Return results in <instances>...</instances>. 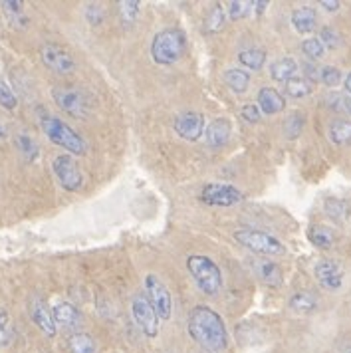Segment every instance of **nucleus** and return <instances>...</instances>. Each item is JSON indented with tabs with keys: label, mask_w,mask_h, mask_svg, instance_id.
<instances>
[{
	"label": "nucleus",
	"mask_w": 351,
	"mask_h": 353,
	"mask_svg": "<svg viewBox=\"0 0 351 353\" xmlns=\"http://www.w3.org/2000/svg\"><path fill=\"white\" fill-rule=\"evenodd\" d=\"M319 40H321V44H323L325 48H330V50H335L339 44H341L339 34L335 32L334 28H330V26L321 28V32H319Z\"/></svg>",
	"instance_id": "obj_40"
},
{
	"label": "nucleus",
	"mask_w": 351,
	"mask_h": 353,
	"mask_svg": "<svg viewBox=\"0 0 351 353\" xmlns=\"http://www.w3.org/2000/svg\"><path fill=\"white\" fill-rule=\"evenodd\" d=\"M187 268L203 294L217 296L223 290V272L214 260L203 254H191L187 258Z\"/></svg>",
	"instance_id": "obj_4"
},
{
	"label": "nucleus",
	"mask_w": 351,
	"mask_h": 353,
	"mask_svg": "<svg viewBox=\"0 0 351 353\" xmlns=\"http://www.w3.org/2000/svg\"><path fill=\"white\" fill-rule=\"evenodd\" d=\"M298 74V64L292 60V58H280L270 65V76L272 80L284 81L288 83L290 80H294Z\"/></svg>",
	"instance_id": "obj_20"
},
{
	"label": "nucleus",
	"mask_w": 351,
	"mask_h": 353,
	"mask_svg": "<svg viewBox=\"0 0 351 353\" xmlns=\"http://www.w3.org/2000/svg\"><path fill=\"white\" fill-rule=\"evenodd\" d=\"M345 90H348V94L351 97V72L348 74V78H345Z\"/></svg>",
	"instance_id": "obj_46"
},
{
	"label": "nucleus",
	"mask_w": 351,
	"mask_h": 353,
	"mask_svg": "<svg viewBox=\"0 0 351 353\" xmlns=\"http://www.w3.org/2000/svg\"><path fill=\"white\" fill-rule=\"evenodd\" d=\"M290 310L292 312H296V314H310V312H314L316 307H318V298L312 294V292H296L292 298H290Z\"/></svg>",
	"instance_id": "obj_22"
},
{
	"label": "nucleus",
	"mask_w": 351,
	"mask_h": 353,
	"mask_svg": "<svg viewBox=\"0 0 351 353\" xmlns=\"http://www.w3.org/2000/svg\"><path fill=\"white\" fill-rule=\"evenodd\" d=\"M330 139L335 145L351 143V119H335L330 125Z\"/></svg>",
	"instance_id": "obj_27"
},
{
	"label": "nucleus",
	"mask_w": 351,
	"mask_h": 353,
	"mask_svg": "<svg viewBox=\"0 0 351 353\" xmlns=\"http://www.w3.org/2000/svg\"><path fill=\"white\" fill-rule=\"evenodd\" d=\"M175 133L185 141H199L205 135V117L199 112H185L175 117Z\"/></svg>",
	"instance_id": "obj_12"
},
{
	"label": "nucleus",
	"mask_w": 351,
	"mask_h": 353,
	"mask_svg": "<svg viewBox=\"0 0 351 353\" xmlns=\"http://www.w3.org/2000/svg\"><path fill=\"white\" fill-rule=\"evenodd\" d=\"M325 101H328V108H332L334 112L351 115V97L341 96V94H332V96H328Z\"/></svg>",
	"instance_id": "obj_37"
},
{
	"label": "nucleus",
	"mask_w": 351,
	"mask_h": 353,
	"mask_svg": "<svg viewBox=\"0 0 351 353\" xmlns=\"http://www.w3.org/2000/svg\"><path fill=\"white\" fill-rule=\"evenodd\" d=\"M240 115L242 119H246L248 123H258L260 121V108L254 105V103H248L240 110Z\"/></svg>",
	"instance_id": "obj_42"
},
{
	"label": "nucleus",
	"mask_w": 351,
	"mask_h": 353,
	"mask_svg": "<svg viewBox=\"0 0 351 353\" xmlns=\"http://www.w3.org/2000/svg\"><path fill=\"white\" fill-rule=\"evenodd\" d=\"M240 64L250 68V70H260L264 62H266V52L260 48H250V50H242L239 54Z\"/></svg>",
	"instance_id": "obj_29"
},
{
	"label": "nucleus",
	"mask_w": 351,
	"mask_h": 353,
	"mask_svg": "<svg viewBox=\"0 0 351 353\" xmlns=\"http://www.w3.org/2000/svg\"><path fill=\"white\" fill-rule=\"evenodd\" d=\"M224 26V10L221 4H217L212 10H210V14L207 18V32H219V30H223Z\"/></svg>",
	"instance_id": "obj_35"
},
{
	"label": "nucleus",
	"mask_w": 351,
	"mask_h": 353,
	"mask_svg": "<svg viewBox=\"0 0 351 353\" xmlns=\"http://www.w3.org/2000/svg\"><path fill=\"white\" fill-rule=\"evenodd\" d=\"M2 139H6V129L0 123V141H2Z\"/></svg>",
	"instance_id": "obj_47"
},
{
	"label": "nucleus",
	"mask_w": 351,
	"mask_h": 353,
	"mask_svg": "<svg viewBox=\"0 0 351 353\" xmlns=\"http://www.w3.org/2000/svg\"><path fill=\"white\" fill-rule=\"evenodd\" d=\"M17 145H18V151H20V155L24 157V161H28V163H34V161L38 159V155H40V147L38 143L34 141V137L30 133H18L17 135Z\"/></svg>",
	"instance_id": "obj_25"
},
{
	"label": "nucleus",
	"mask_w": 351,
	"mask_h": 353,
	"mask_svg": "<svg viewBox=\"0 0 351 353\" xmlns=\"http://www.w3.org/2000/svg\"><path fill=\"white\" fill-rule=\"evenodd\" d=\"M258 108L266 115H276L286 108V101L280 96V92H276L274 88H262L258 92Z\"/></svg>",
	"instance_id": "obj_18"
},
{
	"label": "nucleus",
	"mask_w": 351,
	"mask_h": 353,
	"mask_svg": "<svg viewBox=\"0 0 351 353\" xmlns=\"http://www.w3.org/2000/svg\"><path fill=\"white\" fill-rule=\"evenodd\" d=\"M256 270H258V276L262 278V282H264L266 286L278 288V286L284 282L282 268H280L276 262H266V260H262V262H258Z\"/></svg>",
	"instance_id": "obj_21"
},
{
	"label": "nucleus",
	"mask_w": 351,
	"mask_h": 353,
	"mask_svg": "<svg viewBox=\"0 0 351 353\" xmlns=\"http://www.w3.org/2000/svg\"><path fill=\"white\" fill-rule=\"evenodd\" d=\"M308 239H310V242H312L314 246H318V248H321V250H330L335 242L334 232H332L328 226H319V225L312 226V228L308 230Z\"/></svg>",
	"instance_id": "obj_24"
},
{
	"label": "nucleus",
	"mask_w": 351,
	"mask_h": 353,
	"mask_svg": "<svg viewBox=\"0 0 351 353\" xmlns=\"http://www.w3.org/2000/svg\"><path fill=\"white\" fill-rule=\"evenodd\" d=\"M145 292H147L149 302L155 307V312L159 314L161 320H171V314H173V298H171V292H169V288L161 282L155 274L145 276Z\"/></svg>",
	"instance_id": "obj_9"
},
{
	"label": "nucleus",
	"mask_w": 351,
	"mask_h": 353,
	"mask_svg": "<svg viewBox=\"0 0 351 353\" xmlns=\"http://www.w3.org/2000/svg\"><path fill=\"white\" fill-rule=\"evenodd\" d=\"M68 347H70V353H96V339L90 334L78 332L70 336Z\"/></svg>",
	"instance_id": "obj_26"
},
{
	"label": "nucleus",
	"mask_w": 351,
	"mask_h": 353,
	"mask_svg": "<svg viewBox=\"0 0 351 353\" xmlns=\"http://www.w3.org/2000/svg\"><path fill=\"white\" fill-rule=\"evenodd\" d=\"M131 314L133 320L139 325V330L147 337H157L159 334V314L155 312L153 304L149 302L147 294H137L131 302Z\"/></svg>",
	"instance_id": "obj_7"
},
{
	"label": "nucleus",
	"mask_w": 351,
	"mask_h": 353,
	"mask_svg": "<svg viewBox=\"0 0 351 353\" xmlns=\"http://www.w3.org/2000/svg\"><path fill=\"white\" fill-rule=\"evenodd\" d=\"M224 83H226L232 92L244 94L246 88L250 85V74L244 72V70H239V68H230V70L224 72Z\"/></svg>",
	"instance_id": "obj_23"
},
{
	"label": "nucleus",
	"mask_w": 351,
	"mask_h": 353,
	"mask_svg": "<svg viewBox=\"0 0 351 353\" xmlns=\"http://www.w3.org/2000/svg\"><path fill=\"white\" fill-rule=\"evenodd\" d=\"M303 128V115L302 113H292L290 117L286 119V123H284V131H286V135L290 139H296L300 133H302Z\"/></svg>",
	"instance_id": "obj_36"
},
{
	"label": "nucleus",
	"mask_w": 351,
	"mask_h": 353,
	"mask_svg": "<svg viewBox=\"0 0 351 353\" xmlns=\"http://www.w3.org/2000/svg\"><path fill=\"white\" fill-rule=\"evenodd\" d=\"M314 272H316L319 286L330 290V292L339 290L341 284H343V270H341V266L335 260H328V258L319 260L318 264H316V268H314Z\"/></svg>",
	"instance_id": "obj_14"
},
{
	"label": "nucleus",
	"mask_w": 351,
	"mask_h": 353,
	"mask_svg": "<svg viewBox=\"0 0 351 353\" xmlns=\"http://www.w3.org/2000/svg\"><path fill=\"white\" fill-rule=\"evenodd\" d=\"M54 320L56 325L64 327V330H78L81 323H83V316L76 305L68 304V302H60V304L54 305Z\"/></svg>",
	"instance_id": "obj_15"
},
{
	"label": "nucleus",
	"mask_w": 351,
	"mask_h": 353,
	"mask_svg": "<svg viewBox=\"0 0 351 353\" xmlns=\"http://www.w3.org/2000/svg\"><path fill=\"white\" fill-rule=\"evenodd\" d=\"M254 2H242V0H237V2H230V8H228V17L232 20H242L250 14Z\"/></svg>",
	"instance_id": "obj_38"
},
{
	"label": "nucleus",
	"mask_w": 351,
	"mask_h": 353,
	"mask_svg": "<svg viewBox=\"0 0 351 353\" xmlns=\"http://www.w3.org/2000/svg\"><path fill=\"white\" fill-rule=\"evenodd\" d=\"M52 169H54V175L66 191L76 193L83 187V175H81L80 165L72 155H58L52 163Z\"/></svg>",
	"instance_id": "obj_8"
},
{
	"label": "nucleus",
	"mask_w": 351,
	"mask_h": 353,
	"mask_svg": "<svg viewBox=\"0 0 351 353\" xmlns=\"http://www.w3.org/2000/svg\"><path fill=\"white\" fill-rule=\"evenodd\" d=\"M254 6H256V12H258V14H262V12L266 10L268 2H262V0H260V2H254Z\"/></svg>",
	"instance_id": "obj_45"
},
{
	"label": "nucleus",
	"mask_w": 351,
	"mask_h": 353,
	"mask_svg": "<svg viewBox=\"0 0 351 353\" xmlns=\"http://www.w3.org/2000/svg\"><path fill=\"white\" fill-rule=\"evenodd\" d=\"M292 26L300 34H310L318 26V12L312 6H300L292 12Z\"/></svg>",
	"instance_id": "obj_17"
},
{
	"label": "nucleus",
	"mask_w": 351,
	"mask_h": 353,
	"mask_svg": "<svg viewBox=\"0 0 351 353\" xmlns=\"http://www.w3.org/2000/svg\"><path fill=\"white\" fill-rule=\"evenodd\" d=\"M230 133H232V125L228 119H214L207 129H205V141L210 149H219V147H224L230 139Z\"/></svg>",
	"instance_id": "obj_16"
},
{
	"label": "nucleus",
	"mask_w": 351,
	"mask_h": 353,
	"mask_svg": "<svg viewBox=\"0 0 351 353\" xmlns=\"http://www.w3.org/2000/svg\"><path fill=\"white\" fill-rule=\"evenodd\" d=\"M303 70H305V76L310 78L312 81H318L319 80V74H321V70H316L314 65H310V64H303Z\"/></svg>",
	"instance_id": "obj_43"
},
{
	"label": "nucleus",
	"mask_w": 351,
	"mask_h": 353,
	"mask_svg": "<svg viewBox=\"0 0 351 353\" xmlns=\"http://www.w3.org/2000/svg\"><path fill=\"white\" fill-rule=\"evenodd\" d=\"M117 6H119V17H121V22H126V24H133V22L137 20V17H139V8H141V4H139V2H135V0L119 2Z\"/></svg>",
	"instance_id": "obj_32"
},
{
	"label": "nucleus",
	"mask_w": 351,
	"mask_h": 353,
	"mask_svg": "<svg viewBox=\"0 0 351 353\" xmlns=\"http://www.w3.org/2000/svg\"><path fill=\"white\" fill-rule=\"evenodd\" d=\"M0 105L4 110H14L18 105V97L14 94V90L0 78Z\"/></svg>",
	"instance_id": "obj_33"
},
{
	"label": "nucleus",
	"mask_w": 351,
	"mask_h": 353,
	"mask_svg": "<svg viewBox=\"0 0 351 353\" xmlns=\"http://www.w3.org/2000/svg\"><path fill=\"white\" fill-rule=\"evenodd\" d=\"M319 80L323 81L328 88H335V85H339V81H341V72L334 68V65H325L323 70H321V74H319Z\"/></svg>",
	"instance_id": "obj_39"
},
{
	"label": "nucleus",
	"mask_w": 351,
	"mask_h": 353,
	"mask_svg": "<svg viewBox=\"0 0 351 353\" xmlns=\"http://www.w3.org/2000/svg\"><path fill=\"white\" fill-rule=\"evenodd\" d=\"M0 6L4 8V14L8 18V22L17 28H26L28 26V17L24 12V2H18V0H6V2H0Z\"/></svg>",
	"instance_id": "obj_19"
},
{
	"label": "nucleus",
	"mask_w": 351,
	"mask_h": 353,
	"mask_svg": "<svg viewBox=\"0 0 351 353\" xmlns=\"http://www.w3.org/2000/svg\"><path fill=\"white\" fill-rule=\"evenodd\" d=\"M187 52V36L179 28H167L153 36L151 42V58L159 65L177 64Z\"/></svg>",
	"instance_id": "obj_3"
},
{
	"label": "nucleus",
	"mask_w": 351,
	"mask_h": 353,
	"mask_svg": "<svg viewBox=\"0 0 351 353\" xmlns=\"http://www.w3.org/2000/svg\"><path fill=\"white\" fill-rule=\"evenodd\" d=\"M312 81H308L305 78H294V80H290L286 83V94L290 97H305V96H310L312 94Z\"/></svg>",
	"instance_id": "obj_31"
},
{
	"label": "nucleus",
	"mask_w": 351,
	"mask_h": 353,
	"mask_svg": "<svg viewBox=\"0 0 351 353\" xmlns=\"http://www.w3.org/2000/svg\"><path fill=\"white\" fill-rule=\"evenodd\" d=\"M28 312H30V318L38 325V330L44 334V336L54 337L58 332V325L54 320V312L50 310V305L46 304L44 298L40 296H32L30 302H28Z\"/></svg>",
	"instance_id": "obj_13"
},
{
	"label": "nucleus",
	"mask_w": 351,
	"mask_h": 353,
	"mask_svg": "<svg viewBox=\"0 0 351 353\" xmlns=\"http://www.w3.org/2000/svg\"><path fill=\"white\" fill-rule=\"evenodd\" d=\"M40 125H42L44 135L48 137L52 143L62 147L66 151H70L72 155H83L88 151L86 139L81 137L76 129H72L68 123H64L60 117H54L50 113H42Z\"/></svg>",
	"instance_id": "obj_2"
},
{
	"label": "nucleus",
	"mask_w": 351,
	"mask_h": 353,
	"mask_svg": "<svg viewBox=\"0 0 351 353\" xmlns=\"http://www.w3.org/2000/svg\"><path fill=\"white\" fill-rule=\"evenodd\" d=\"M323 210L334 221H348L350 219V205L341 199H328L323 203Z\"/></svg>",
	"instance_id": "obj_28"
},
{
	"label": "nucleus",
	"mask_w": 351,
	"mask_h": 353,
	"mask_svg": "<svg viewBox=\"0 0 351 353\" xmlns=\"http://www.w3.org/2000/svg\"><path fill=\"white\" fill-rule=\"evenodd\" d=\"M189 336L208 352H221L228 345V334L223 318L208 305L192 307L187 321Z\"/></svg>",
	"instance_id": "obj_1"
},
{
	"label": "nucleus",
	"mask_w": 351,
	"mask_h": 353,
	"mask_svg": "<svg viewBox=\"0 0 351 353\" xmlns=\"http://www.w3.org/2000/svg\"><path fill=\"white\" fill-rule=\"evenodd\" d=\"M52 97L58 103V108L72 117L86 119L90 115V99L76 85H56L52 88Z\"/></svg>",
	"instance_id": "obj_6"
},
{
	"label": "nucleus",
	"mask_w": 351,
	"mask_h": 353,
	"mask_svg": "<svg viewBox=\"0 0 351 353\" xmlns=\"http://www.w3.org/2000/svg\"><path fill=\"white\" fill-rule=\"evenodd\" d=\"M234 241L239 242L240 246L248 248L254 254H262V256H280L284 254V244L274 239L272 234H266L262 230H250V228H242L234 232Z\"/></svg>",
	"instance_id": "obj_5"
},
{
	"label": "nucleus",
	"mask_w": 351,
	"mask_h": 353,
	"mask_svg": "<svg viewBox=\"0 0 351 353\" xmlns=\"http://www.w3.org/2000/svg\"><path fill=\"white\" fill-rule=\"evenodd\" d=\"M14 341V325L6 310H0V347H8Z\"/></svg>",
	"instance_id": "obj_30"
},
{
	"label": "nucleus",
	"mask_w": 351,
	"mask_h": 353,
	"mask_svg": "<svg viewBox=\"0 0 351 353\" xmlns=\"http://www.w3.org/2000/svg\"><path fill=\"white\" fill-rule=\"evenodd\" d=\"M302 52L310 60H319L325 52V46L321 44L319 38H308L302 42Z\"/></svg>",
	"instance_id": "obj_34"
},
{
	"label": "nucleus",
	"mask_w": 351,
	"mask_h": 353,
	"mask_svg": "<svg viewBox=\"0 0 351 353\" xmlns=\"http://www.w3.org/2000/svg\"><path fill=\"white\" fill-rule=\"evenodd\" d=\"M199 199L210 207H232V205L242 203L244 194L240 193L237 187L226 185V183H208L203 187Z\"/></svg>",
	"instance_id": "obj_10"
},
{
	"label": "nucleus",
	"mask_w": 351,
	"mask_h": 353,
	"mask_svg": "<svg viewBox=\"0 0 351 353\" xmlns=\"http://www.w3.org/2000/svg\"><path fill=\"white\" fill-rule=\"evenodd\" d=\"M103 17H106V12L99 4H88L86 6V18L92 26H99L103 22Z\"/></svg>",
	"instance_id": "obj_41"
},
{
	"label": "nucleus",
	"mask_w": 351,
	"mask_h": 353,
	"mask_svg": "<svg viewBox=\"0 0 351 353\" xmlns=\"http://www.w3.org/2000/svg\"><path fill=\"white\" fill-rule=\"evenodd\" d=\"M343 353H351V345H348V347L343 350Z\"/></svg>",
	"instance_id": "obj_48"
},
{
	"label": "nucleus",
	"mask_w": 351,
	"mask_h": 353,
	"mask_svg": "<svg viewBox=\"0 0 351 353\" xmlns=\"http://www.w3.org/2000/svg\"><path fill=\"white\" fill-rule=\"evenodd\" d=\"M40 58H42V64L48 70L62 74V76L72 74L76 70V60L72 58V54L58 44H44L40 50Z\"/></svg>",
	"instance_id": "obj_11"
},
{
	"label": "nucleus",
	"mask_w": 351,
	"mask_h": 353,
	"mask_svg": "<svg viewBox=\"0 0 351 353\" xmlns=\"http://www.w3.org/2000/svg\"><path fill=\"white\" fill-rule=\"evenodd\" d=\"M319 4H321L325 10H330V12H335V10L339 8V2H337V0H321Z\"/></svg>",
	"instance_id": "obj_44"
}]
</instances>
